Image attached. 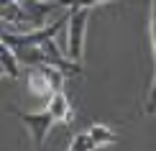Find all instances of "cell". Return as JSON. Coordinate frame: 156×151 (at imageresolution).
Listing matches in <instances>:
<instances>
[{
	"label": "cell",
	"mask_w": 156,
	"mask_h": 151,
	"mask_svg": "<svg viewBox=\"0 0 156 151\" xmlns=\"http://www.w3.org/2000/svg\"><path fill=\"white\" fill-rule=\"evenodd\" d=\"M69 34H67V56L82 62L84 51V31H87V8H69Z\"/></svg>",
	"instance_id": "obj_1"
},
{
	"label": "cell",
	"mask_w": 156,
	"mask_h": 151,
	"mask_svg": "<svg viewBox=\"0 0 156 151\" xmlns=\"http://www.w3.org/2000/svg\"><path fill=\"white\" fill-rule=\"evenodd\" d=\"M13 115H16L18 120H21L23 126L28 128L31 141H34L36 146H41V143H44L46 133L51 131V126H54V118H51V113H49L46 108H44V110H36V113H26V110H13Z\"/></svg>",
	"instance_id": "obj_2"
},
{
	"label": "cell",
	"mask_w": 156,
	"mask_h": 151,
	"mask_svg": "<svg viewBox=\"0 0 156 151\" xmlns=\"http://www.w3.org/2000/svg\"><path fill=\"white\" fill-rule=\"evenodd\" d=\"M46 110L51 113L54 123H67L69 118H72V105H69L67 95H64L62 90H56V92H51L46 97Z\"/></svg>",
	"instance_id": "obj_3"
},
{
	"label": "cell",
	"mask_w": 156,
	"mask_h": 151,
	"mask_svg": "<svg viewBox=\"0 0 156 151\" xmlns=\"http://www.w3.org/2000/svg\"><path fill=\"white\" fill-rule=\"evenodd\" d=\"M28 90H31L34 95H41V97H49L51 92H56V90L51 87L49 77L44 74L36 64H31V69H28Z\"/></svg>",
	"instance_id": "obj_4"
},
{
	"label": "cell",
	"mask_w": 156,
	"mask_h": 151,
	"mask_svg": "<svg viewBox=\"0 0 156 151\" xmlns=\"http://www.w3.org/2000/svg\"><path fill=\"white\" fill-rule=\"evenodd\" d=\"M0 67L5 69V74H8L10 80H18V77H21V62H18L16 51H13L5 41H0Z\"/></svg>",
	"instance_id": "obj_5"
},
{
	"label": "cell",
	"mask_w": 156,
	"mask_h": 151,
	"mask_svg": "<svg viewBox=\"0 0 156 151\" xmlns=\"http://www.w3.org/2000/svg\"><path fill=\"white\" fill-rule=\"evenodd\" d=\"M87 133L92 136V141L97 143V149H100V146H113V143L118 141V133H115V131H110L105 123H92Z\"/></svg>",
	"instance_id": "obj_6"
},
{
	"label": "cell",
	"mask_w": 156,
	"mask_h": 151,
	"mask_svg": "<svg viewBox=\"0 0 156 151\" xmlns=\"http://www.w3.org/2000/svg\"><path fill=\"white\" fill-rule=\"evenodd\" d=\"M92 149H97V143L92 141V136L87 131L84 133H77L72 138V143H69V151H92Z\"/></svg>",
	"instance_id": "obj_7"
},
{
	"label": "cell",
	"mask_w": 156,
	"mask_h": 151,
	"mask_svg": "<svg viewBox=\"0 0 156 151\" xmlns=\"http://www.w3.org/2000/svg\"><path fill=\"white\" fill-rule=\"evenodd\" d=\"M59 8H95V5H102V3H110V0H54Z\"/></svg>",
	"instance_id": "obj_8"
},
{
	"label": "cell",
	"mask_w": 156,
	"mask_h": 151,
	"mask_svg": "<svg viewBox=\"0 0 156 151\" xmlns=\"http://www.w3.org/2000/svg\"><path fill=\"white\" fill-rule=\"evenodd\" d=\"M3 74H5V69H3V67H0V77H3Z\"/></svg>",
	"instance_id": "obj_9"
}]
</instances>
